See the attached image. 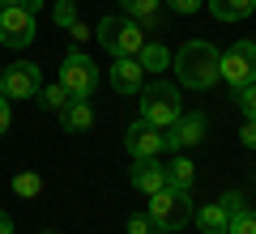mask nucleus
<instances>
[{"mask_svg":"<svg viewBox=\"0 0 256 234\" xmlns=\"http://www.w3.org/2000/svg\"><path fill=\"white\" fill-rule=\"evenodd\" d=\"M218 47L210 38H188L180 51L171 55V68L180 72V85L184 90H210L218 81Z\"/></svg>","mask_w":256,"mask_h":234,"instance_id":"nucleus-1","label":"nucleus"},{"mask_svg":"<svg viewBox=\"0 0 256 234\" xmlns=\"http://www.w3.org/2000/svg\"><path fill=\"white\" fill-rule=\"evenodd\" d=\"M94 38L102 43V51H107L111 60H120V55H137L141 47H146V30H141L132 17H124V13H107V17L94 26Z\"/></svg>","mask_w":256,"mask_h":234,"instance_id":"nucleus-2","label":"nucleus"},{"mask_svg":"<svg viewBox=\"0 0 256 234\" xmlns=\"http://www.w3.org/2000/svg\"><path fill=\"white\" fill-rule=\"evenodd\" d=\"M146 213H150V222H154V230H162V234H180L184 226L192 222V196L188 192H180V188H162V192H154L150 196V205H146Z\"/></svg>","mask_w":256,"mask_h":234,"instance_id":"nucleus-3","label":"nucleus"},{"mask_svg":"<svg viewBox=\"0 0 256 234\" xmlns=\"http://www.w3.org/2000/svg\"><path fill=\"white\" fill-rule=\"evenodd\" d=\"M141 115L146 124L154 128H171L175 119H180V90H175L171 81H154V85H141Z\"/></svg>","mask_w":256,"mask_h":234,"instance_id":"nucleus-4","label":"nucleus"},{"mask_svg":"<svg viewBox=\"0 0 256 234\" xmlns=\"http://www.w3.org/2000/svg\"><path fill=\"white\" fill-rule=\"evenodd\" d=\"M218 81H226L230 90L256 81V43L239 38V43H230L226 51L218 55Z\"/></svg>","mask_w":256,"mask_h":234,"instance_id":"nucleus-5","label":"nucleus"},{"mask_svg":"<svg viewBox=\"0 0 256 234\" xmlns=\"http://www.w3.org/2000/svg\"><path fill=\"white\" fill-rule=\"evenodd\" d=\"M60 85L73 94V98H90V94L98 90V64H94L90 55H82V51H68L64 64H60Z\"/></svg>","mask_w":256,"mask_h":234,"instance_id":"nucleus-6","label":"nucleus"},{"mask_svg":"<svg viewBox=\"0 0 256 234\" xmlns=\"http://www.w3.org/2000/svg\"><path fill=\"white\" fill-rule=\"evenodd\" d=\"M38 90H43V72H38V64L22 60V64H9V68H0V94L4 98H38Z\"/></svg>","mask_w":256,"mask_h":234,"instance_id":"nucleus-7","label":"nucleus"},{"mask_svg":"<svg viewBox=\"0 0 256 234\" xmlns=\"http://www.w3.org/2000/svg\"><path fill=\"white\" fill-rule=\"evenodd\" d=\"M162 141H166V149H175V153L201 145L205 141V115L201 111H180V119H175L171 128H162Z\"/></svg>","mask_w":256,"mask_h":234,"instance_id":"nucleus-8","label":"nucleus"},{"mask_svg":"<svg viewBox=\"0 0 256 234\" xmlns=\"http://www.w3.org/2000/svg\"><path fill=\"white\" fill-rule=\"evenodd\" d=\"M124 149L132 153V158H158V153L166 149V141H162V128L146 124V119H132V124L124 128Z\"/></svg>","mask_w":256,"mask_h":234,"instance_id":"nucleus-9","label":"nucleus"},{"mask_svg":"<svg viewBox=\"0 0 256 234\" xmlns=\"http://www.w3.org/2000/svg\"><path fill=\"white\" fill-rule=\"evenodd\" d=\"M0 43L4 47H30L34 43V17H30L22 4L0 9Z\"/></svg>","mask_w":256,"mask_h":234,"instance_id":"nucleus-10","label":"nucleus"},{"mask_svg":"<svg viewBox=\"0 0 256 234\" xmlns=\"http://www.w3.org/2000/svg\"><path fill=\"white\" fill-rule=\"evenodd\" d=\"M141 85H146V68L137 64V55H120V60H111V90H116V94L132 98V94H141Z\"/></svg>","mask_w":256,"mask_h":234,"instance_id":"nucleus-11","label":"nucleus"},{"mask_svg":"<svg viewBox=\"0 0 256 234\" xmlns=\"http://www.w3.org/2000/svg\"><path fill=\"white\" fill-rule=\"evenodd\" d=\"M132 188L141 192V196H154V192L166 188V166L158 162V158H132Z\"/></svg>","mask_w":256,"mask_h":234,"instance_id":"nucleus-12","label":"nucleus"},{"mask_svg":"<svg viewBox=\"0 0 256 234\" xmlns=\"http://www.w3.org/2000/svg\"><path fill=\"white\" fill-rule=\"evenodd\" d=\"M60 124H64V132H90L94 128V107L86 98H73L60 111Z\"/></svg>","mask_w":256,"mask_h":234,"instance_id":"nucleus-13","label":"nucleus"},{"mask_svg":"<svg viewBox=\"0 0 256 234\" xmlns=\"http://www.w3.org/2000/svg\"><path fill=\"white\" fill-rule=\"evenodd\" d=\"M205 9L218 21H244L256 13V0H205Z\"/></svg>","mask_w":256,"mask_h":234,"instance_id":"nucleus-14","label":"nucleus"},{"mask_svg":"<svg viewBox=\"0 0 256 234\" xmlns=\"http://www.w3.org/2000/svg\"><path fill=\"white\" fill-rule=\"evenodd\" d=\"M124 17H132L141 30L158 26V17H162V0H124Z\"/></svg>","mask_w":256,"mask_h":234,"instance_id":"nucleus-15","label":"nucleus"},{"mask_svg":"<svg viewBox=\"0 0 256 234\" xmlns=\"http://www.w3.org/2000/svg\"><path fill=\"white\" fill-rule=\"evenodd\" d=\"M192 222L201 226V234H226L230 217H226V209H222V205H205V209L192 213Z\"/></svg>","mask_w":256,"mask_h":234,"instance_id":"nucleus-16","label":"nucleus"},{"mask_svg":"<svg viewBox=\"0 0 256 234\" xmlns=\"http://www.w3.org/2000/svg\"><path fill=\"white\" fill-rule=\"evenodd\" d=\"M192 179H196V166H192L188 158H180V153H175V162L166 166V188H180V192H192Z\"/></svg>","mask_w":256,"mask_h":234,"instance_id":"nucleus-17","label":"nucleus"},{"mask_svg":"<svg viewBox=\"0 0 256 234\" xmlns=\"http://www.w3.org/2000/svg\"><path fill=\"white\" fill-rule=\"evenodd\" d=\"M137 64H141L146 72H162L166 64H171V51H166L162 43H146V47L137 51Z\"/></svg>","mask_w":256,"mask_h":234,"instance_id":"nucleus-18","label":"nucleus"},{"mask_svg":"<svg viewBox=\"0 0 256 234\" xmlns=\"http://www.w3.org/2000/svg\"><path fill=\"white\" fill-rule=\"evenodd\" d=\"M13 192H18L22 200L43 196V175H38V171H18V175H13Z\"/></svg>","mask_w":256,"mask_h":234,"instance_id":"nucleus-19","label":"nucleus"},{"mask_svg":"<svg viewBox=\"0 0 256 234\" xmlns=\"http://www.w3.org/2000/svg\"><path fill=\"white\" fill-rule=\"evenodd\" d=\"M38 98H43V107H47V111H56V115H60V111L73 102V94L64 90L60 81H52V85H43V90H38Z\"/></svg>","mask_w":256,"mask_h":234,"instance_id":"nucleus-20","label":"nucleus"},{"mask_svg":"<svg viewBox=\"0 0 256 234\" xmlns=\"http://www.w3.org/2000/svg\"><path fill=\"white\" fill-rule=\"evenodd\" d=\"M235 102H239V111H244V119H256V81L239 85V90H235Z\"/></svg>","mask_w":256,"mask_h":234,"instance_id":"nucleus-21","label":"nucleus"},{"mask_svg":"<svg viewBox=\"0 0 256 234\" xmlns=\"http://www.w3.org/2000/svg\"><path fill=\"white\" fill-rule=\"evenodd\" d=\"M226 234H256V209L235 213V217H230V226H226Z\"/></svg>","mask_w":256,"mask_h":234,"instance_id":"nucleus-22","label":"nucleus"},{"mask_svg":"<svg viewBox=\"0 0 256 234\" xmlns=\"http://www.w3.org/2000/svg\"><path fill=\"white\" fill-rule=\"evenodd\" d=\"M171 13H180V17H192V13H201L205 9V0H162Z\"/></svg>","mask_w":256,"mask_h":234,"instance_id":"nucleus-23","label":"nucleus"},{"mask_svg":"<svg viewBox=\"0 0 256 234\" xmlns=\"http://www.w3.org/2000/svg\"><path fill=\"white\" fill-rule=\"evenodd\" d=\"M128 234H154L150 213H132V217H128Z\"/></svg>","mask_w":256,"mask_h":234,"instance_id":"nucleus-24","label":"nucleus"},{"mask_svg":"<svg viewBox=\"0 0 256 234\" xmlns=\"http://www.w3.org/2000/svg\"><path fill=\"white\" fill-rule=\"evenodd\" d=\"M218 205H222V209H226V217H235V213H244V209H248V200H244V196H239V192H226V196H222V200H218Z\"/></svg>","mask_w":256,"mask_h":234,"instance_id":"nucleus-25","label":"nucleus"},{"mask_svg":"<svg viewBox=\"0 0 256 234\" xmlns=\"http://www.w3.org/2000/svg\"><path fill=\"white\" fill-rule=\"evenodd\" d=\"M77 21V4H56V26H73Z\"/></svg>","mask_w":256,"mask_h":234,"instance_id":"nucleus-26","label":"nucleus"},{"mask_svg":"<svg viewBox=\"0 0 256 234\" xmlns=\"http://www.w3.org/2000/svg\"><path fill=\"white\" fill-rule=\"evenodd\" d=\"M239 141H244V149H256V119H244V128H239Z\"/></svg>","mask_w":256,"mask_h":234,"instance_id":"nucleus-27","label":"nucleus"},{"mask_svg":"<svg viewBox=\"0 0 256 234\" xmlns=\"http://www.w3.org/2000/svg\"><path fill=\"white\" fill-rule=\"evenodd\" d=\"M9 124H13V111H9V98L0 94V136L9 132Z\"/></svg>","mask_w":256,"mask_h":234,"instance_id":"nucleus-28","label":"nucleus"},{"mask_svg":"<svg viewBox=\"0 0 256 234\" xmlns=\"http://www.w3.org/2000/svg\"><path fill=\"white\" fill-rule=\"evenodd\" d=\"M68 34H73V38H77V43H82V38H90V30H86V26H82V21H73V26H68Z\"/></svg>","mask_w":256,"mask_h":234,"instance_id":"nucleus-29","label":"nucleus"},{"mask_svg":"<svg viewBox=\"0 0 256 234\" xmlns=\"http://www.w3.org/2000/svg\"><path fill=\"white\" fill-rule=\"evenodd\" d=\"M22 9H26L30 17H38V9H43V0H22Z\"/></svg>","mask_w":256,"mask_h":234,"instance_id":"nucleus-30","label":"nucleus"},{"mask_svg":"<svg viewBox=\"0 0 256 234\" xmlns=\"http://www.w3.org/2000/svg\"><path fill=\"white\" fill-rule=\"evenodd\" d=\"M0 234H13V217L4 213V209H0Z\"/></svg>","mask_w":256,"mask_h":234,"instance_id":"nucleus-31","label":"nucleus"},{"mask_svg":"<svg viewBox=\"0 0 256 234\" xmlns=\"http://www.w3.org/2000/svg\"><path fill=\"white\" fill-rule=\"evenodd\" d=\"M13 4H22V0H0V9H13Z\"/></svg>","mask_w":256,"mask_h":234,"instance_id":"nucleus-32","label":"nucleus"},{"mask_svg":"<svg viewBox=\"0 0 256 234\" xmlns=\"http://www.w3.org/2000/svg\"><path fill=\"white\" fill-rule=\"evenodd\" d=\"M56 4H77V0H56Z\"/></svg>","mask_w":256,"mask_h":234,"instance_id":"nucleus-33","label":"nucleus"},{"mask_svg":"<svg viewBox=\"0 0 256 234\" xmlns=\"http://www.w3.org/2000/svg\"><path fill=\"white\" fill-rule=\"evenodd\" d=\"M38 234H56V230H38Z\"/></svg>","mask_w":256,"mask_h":234,"instance_id":"nucleus-34","label":"nucleus"}]
</instances>
